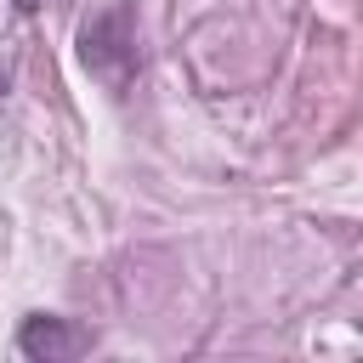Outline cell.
I'll return each mask as SVG.
<instances>
[{
  "label": "cell",
  "mask_w": 363,
  "mask_h": 363,
  "mask_svg": "<svg viewBox=\"0 0 363 363\" xmlns=\"http://www.w3.org/2000/svg\"><path fill=\"white\" fill-rule=\"evenodd\" d=\"M79 62L91 79H102L108 91H125L142 68V51H136V17L130 6H102L85 28H79Z\"/></svg>",
  "instance_id": "obj_1"
},
{
  "label": "cell",
  "mask_w": 363,
  "mask_h": 363,
  "mask_svg": "<svg viewBox=\"0 0 363 363\" xmlns=\"http://www.w3.org/2000/svg\"><path fill=\"white\" fill-rule=\"evenodd\" d=\"M85 346H91V335L74 329L68 318H51V312L23 318V329H17V352L34 357V363H68V357H79Z\"/></svg>",
  "instance_id": "obj_2"
},
{
  "label": "cell",
  "mask_w": 363,
  "mask_h": 363,
  "mask_svg": "<svg viewBox=\"0 0 363 363\" xmlns=\"http://www.w3.org/2000/svg\"><path fill=\"white\" fill-rule=\"evenodd\" d=\"M23 17H34V11H51V6H62V0H11Z\"/></svg>",
  "instance_id": "obj_3"
}]
</instances>
